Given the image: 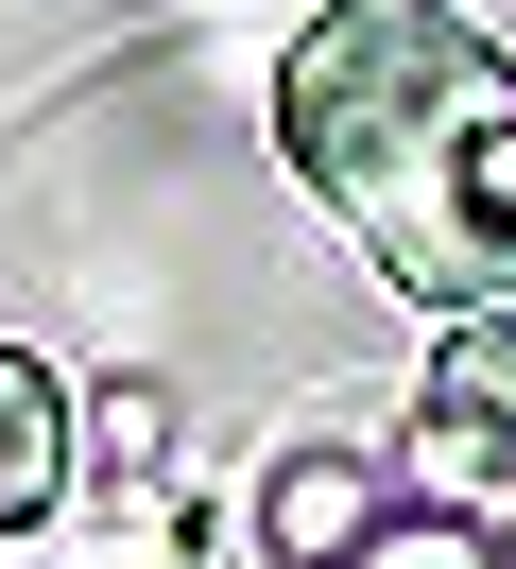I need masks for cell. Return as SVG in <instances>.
<instances>
[{"instance_id": "6da1fadb", "label": "cell", "mask_w": 516, "mask_h": 569, "mask_svg": "<svg viewBox=\"0 0 516 569\" xmlns=\"http://www.w3.org/2000/svg\"><path fill=\"white\" fill-rule=\"evenodd\" d=\"M516 139V52L447 0H327L275 70V156L396 259L413 311H516V224L482 208Z\"/></svg>"}, {"instance_id": "5b68a950", "label": "cell", "mask_w": 516, "mask_h": 569, "mask_svg": "<svg viewBox=\"0 0 516 569\" xmlns=\"http://www.w3.org/2000/svg\"><path fill=\"white\" fill-rule=\"evenodd\" d=\"M344 569H499V552H482L465 518H378V535H362Z\"/></svg>"}, {"instance_id": "3957f363", "label": "cell", "mask_w": 516, "mask_h": 569, "mask_svg": "<svg viewBox=\"0 0 516 569\" xmlns=\"http://www.w3.org/2000/svg\"><path fill=\"white\" fill-rule=\"evenodd\" d=\"M69 500V397L34 380V346H0V535H34Z\"/></svg>"}, {"instance_id": "8992f818", "label": "cell", "mask_w": 516, "mask_h": 569, "mask_svg": "<svg viewBox=\"0 0 516 569\" xmlns=\"http://www.w3.org/2000/svg\"><path fill=\"white\" fill-rule=\"evenodd\" d=\"M482 208H499V224H516V139H499V173H482Z\"/></svg>"}, {"instance_id": "7a4b0ae2", "label": "cell", "mask_w": 516, "mask_h": 569, "mask_svg": "<svg viewBox=\"0 0 516 569\" xmlns=\"http://www.w3.org/2000/svg\"><path fill=\"white\" fill-rule=\"evenodd\" d=\"M413 483H431V518L516 500V311H447L431 380H413Z\"/></svg>"}, {"instance_id": "277c9868", "label": "cell", "mask_w": 516, "mask_h": 569, "mask_svg": "<svg viewBox=\"0 0 516 569\" xmlns=\"http://www.w3.org/2000/svg\"><path fill=\"white\" fill-rule=\"evenodd\" d=\"M275 535H293L310 569H344L378 535V500H362V466H293V483H275Z\"/></svg>"}]
</instances>
